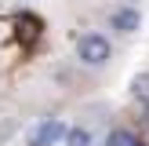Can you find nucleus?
<instances>
[{"mask_svg": "<svg viewBox=\"0 0 149 146\" xmlns=\"http://www.w3.org/2000/svg\"><path fill=\"white\" fill-rule=\"evenodd\" d=\"M106 146H135V135H131L127 128H113L106 135Z\"/></svg>", "mask_w": 149, "mask_h": 146, "instance_id": "obj_5", "label": "nucleus"}, {"mask_svg": "<svg viewBox=\"0 0 149 146\" xmlns=\"http://www.w3.org/2000/svg\"><path fill=\"white\" fill-rule=\"evenodd\" d=\"M109 55H113V44L102 33H80L77 36V58L84 66H106Z\"/></svg>", "mask_w": 149, "mask_h": 146, "instance_id": "obj_1", "label": "nucleus"}, {"mask_svg": "<svg viewBox=\"0 0 149 146\" xmlns=\"http://www.w3.org/2000/svg\"><path fill=\"white\" fill-rule=\"evenodd\" d=\"M135 146H146V142H142V139H135Z\"/></svg>", "mask_w": 149, "mask_h": 146, "instance_id": "obj_8", "label": "nucleus"}, {"mask_svg": "<svg viewBox=\"0 0 149 146\" xmlns=\"http://www.w3.org/2000/svg\"><path fill=\"white\" fill-rule=\"evenodd\" d=\"M113 29H120V33H135V29H138V11H135V7H120V11H113Z\"/></svg>", "mask_w": 149, "mask_h": 146, "instance_id": "obj_3", "label": "nucleus"}, {"mask_svg": "<svg viewBox=\"0 0 149 146\" xmlns=\"http://www.w3.org/2000/svg\"><path fill=\"white\" fill-rule=\"evenodd\" d=\"M142 117H146V128H149V102H146V110H142Z\"/></svg>", "mask_w": 149, "mask_h": 146, "instance_id": "obj_7", "label": "nucleus"}, {"mask_svg": "<svg viewBox=\"0 0 149 146\" xmlns=\"http://www.w3.org/2000/svg\"><path fill=\"white\" fill-rule=\"evenodd\" d=\"M91 128H69L65 131V146H91Z\"/></svg>", "mask_w": 149, "mask_h": 146, "instance_id": "obj_4", "label": "nucleus"}, {"mask_svg": "<svg viewBox=\"0 0 149 146\" xmlns=\"http://www.w3.org/2000/svg\"><path fill=\"white\" fill-rule=\"evenodd\" d=\"M65 124L58 121V117H47V121H40L33 128V135H29V146H55V142H62L65 139Z\"/></svg>", "mask_w": 149, "mask_h": 146, "instance_id": "obj_2", "label": "nucleus"}, {"mask_svg": "<svg viewBox=\"0 0 149 146\" xmlns=\"http://www.w3.org/2000/svg\"><path fill=\"white\" fill-rule=\"evenodd\" d=\"M131 95L142 99V102H149V73H138V77L131 80Z\"/></svg>", "mask_w": 149, "mask_h": 146, "instance_id": "obj_6", "label": "nucleus"}]
</instances>
